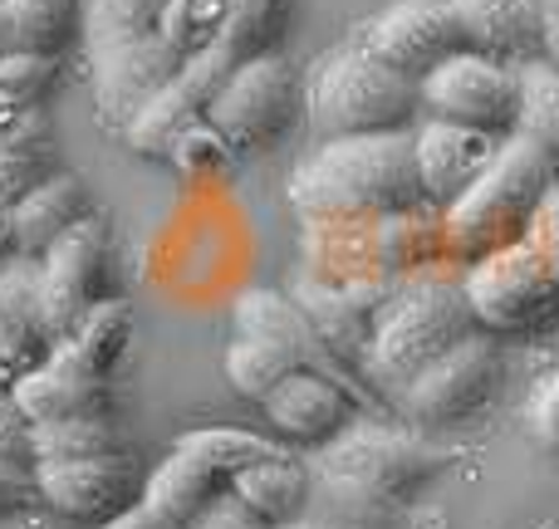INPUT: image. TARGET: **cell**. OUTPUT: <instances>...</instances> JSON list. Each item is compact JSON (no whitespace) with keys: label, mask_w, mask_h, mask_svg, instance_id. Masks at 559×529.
Wrapping results in <instances>:
<instances>
[{"label":"cell","mask_w":559,"mask_h":529,"mask_svg":"<svg viewBox=\"0 0 559 529\" xmlns=\"http://www.w3.org/2000/svg\"><path fill=\"white\" fill-rule=\"evenodd\" d=\"M447 466V452L417 432H383V426H348L329 446H319L314 495L329 501V520L364 525L388 505H403Z\"/></svg>","instance_id":"cell-2"},{"label":"cell","mask_w":559,"mask_h":529,"mask_svg":"<svg viewBox=\"0 0 559 529\" xmlns=\"http://www.w3.org/2000/svg\"><path fill=\"white\" fill-rule=\"evenodd\" d=\"M84 39L79 0H0V55H49Z\"/></svg>","instance_id":"cell-23"},{"label":"cell","mask_w":559,"mask_h":529,"mask_svg":"<svg viewBox=\"0 0 559 529\" xmlns=\"http://www.w3.org/2000/svg\"><path fill=\"white\" fill-rule=\"evenodd\" d=\"M231 495L265 529L295 525L299 515H309V501H314V466L295 461V456L285 452V456H275V461H261V466L236 476Z\"/></svg>","instance_id":"cell-22"},{"label":"cell","mask_w":559,"mask_h":529,"mask_svg":"<svg viewBox=\"0 0 559 529\" xmlns=\"http://www.w3.org/2000/svg\"><path fill=\"white\" fill-rule=\"evenodd\" d=\"M45 353H49L45 344L25 338L20 328H10L5 318H0V393H10V387H15L20 377H25Z\"/></svg>","instance_id":"cell-38"},{"label":"cell","mask_w":559,"mask_h":529,"mask_svg":"<svg viewBox=\"0 0 559 529\" xmlns=\"http://www.w3.org/2000/svg\"><path fill=\"white\" fill-rule=\"evenodd\" d=\"M98 529H157V520L143 510V505H138V510L118 515V520H108V525H98Z\"/></svg>","instance_id":"cell-42"},{"label":"cell","mask_w":559,"mask_h":529,"mask_svg":"<svg viewBox=\"0 0 559 529\" xmlns=\"http://www.w3.org/2000/svg\"><path fill=\"white\" fill-rule=\"evenodd\" d=\"M39 501V485H35V466H20V461H0V515H15L25 505Z\"/></svg>","instance_id":"cell-39"},{"label":"cell","mask_w":559,"mask_h":529,"mask_svg":"<svg viewBox=\"0 0 559 529\" xmlns=\"http://www.w3.org/2000/svg\"><path fill=\"white\" fill-rule=\"evenodd\" d=\"M0 318L25 338L49 348V309H45V261L39 255H5L0 261Z\"/></svg>","instance_id":"cell-27"},{"label":"cell","mask_w":559,"mask_h":529,"mask_svg":"<svg viewBox=\"0 0 559 529\" xmlns=\"http://www.w3.org/2000/svg\"><path fill=\"white\" fill-rule=\"evenodd\" d=\"M417 137V177L432 206H456L501 157V137L476 133L462 123H442V118H423L413 128Z\"/></svg>","instance_id":"cell-14"},{"label":"cell","mask_w":559,"mask_h":529,"mask_svg":"<svg viewBox=\"0 0 559 529\" xmlns=\"http://www.w3.org/2000/svg\"><path fill=\"white\" fill-rule=\"evenodd\" d=\"M88 69H94L98 118L123 133L128 118H133L147 98L163 94L187 69V59L167 45V35H147V39H128V45L88 49Z\"/></svg>","instance_id":"cell-13"},{"label":"cell","mask_w":559,"mask_h":529,"mask_svg":"<svg viewBox=\"0 0 559 529\" xmlns=\"http://www.w3.org/2000/svg\"><path fill=\"white\" fill-rule=\"evenodd\" d=\"M299 118V74L285 55L246 59L216 88L206 123L231 143V153H275Z\"/></svg>","instance_id":"cell-7"},{"label":"cell","mask_w":559,"mask_h":529,"mask_svg":"<svg viewBox=\"0 0 559 529\" xmlns=\"http://www.w3.org/2000/svg\"><path fill=\"white\" fill-rule=\"evenodd\" d=\"M466 294L486 334H531L559 318V269L540 245L525 241L486 255L466 275Z\"/></svg>","instance_id":"cell-6"},{"label":"cell","mask_w":559,"mask_h":529,"mask_svg":"<svg viewBox=\"0 0 559 529\" xmlns=\"http://www.w3.org/2000/svg\"><path fill=\"white\" fill-rule=\"evenodd\" d=\"M84 216H94V196H88L79 172H55L39 182L29 196L10 206V236H15L20 255H45L55 241H64Z\"/></svg>","instance_id":"cell-21"},{"label":"cell","mask_w":559,"mask_h":529,"mask_svg":"<svg viewBox=\"0 0 559 529\" xmlns=\"http://www.w3.org/2000/svg\"><path fill=\"white\" fill-rule=\"evenodd\" d=\"M10 397L20 402V412H25L29 422H64V417L108 412V377L88 373L64 348H49V353L10 387Z\"/></svg>","instance_id":"cell-17"},{"label":"cell","mask_w":559,"mask_h":529,"mask_svg":"<svg viewBox=\"0 0 559 529\" xmlns=\"http://www.w3.org/2000/svg\"><path fill=\"white\" fill-rule=\"evenodd\" d=\"M358 45H364L378 64H388L423 84L432 69H442L452 55H462L466 35L447 0H397V5L378 10V15L368 20Z\"/></svg>","instance_id":"cell-12"},{"label":"cell","mask_w":559,"mask_h":529,"mask_svg":"<svg viewBox=\"0 0 559 529\" xmlns=\"http://www.w3.org/2000/svg\"><path fill=\"white\" fill-rule=\"evenodd\" d=\"M5 255H15V236H10V206L0 202V261Z\"/></svg>","instance_id":"cell-44"},{"label":"cell","mask_w":559,"mask_h":529,"mask_svg":"<svg viewBox=\"0 0 559 529\" xmlns=\"http://www.w3.org/2000/svg\"><path fill=\"white\" fill-rule=\"evenodd\" d=\"M226 491H231V476L216 471L206 456L173 446V456L157 471H147L143 510L157 520V529H192Z\"/></svg>","instance_id":"cell-18"},{"label":"cell","mask_w":559,"mask_h":529,"mask_svg":"<svg viewBox=\"0 0 559 529\" xmlns=\"http://www.w3.org/2000/svg\"><path fill=\"white\" fill-rule=\"evenodd\" d=\"M525 422H531V436L540 452H550L559 461V368L550 377H540L531 393V402H525Z\"/></svg>","instance_id":"cell-36"},{"label":"cell","mask_w":559,"mask_h":529,"mask_svg":"<svg viewBox=\"0 0 559 529\" xmlns=\"http://www.w3.org/2000/svg\"><path fill=\"white\" fill-rule=\"evenodd\" d=\"M289 202L305 216H403L423 206L413 128L324 143L289 177Z\"/></svg>","instance_id":"cell-1"},{"label":"cell","mask_w":559,"mask_h":529,"mask_svg":"<svg viewBox=\"0 0 559 529\" xmlns=\"http://www.w3.org/2000/svg\"><path fill=\"white\" fill-rule=\"evenodd\" d=\"M540 529H559V525H540Z\"/></svg>","instance_id":"cell-45"},{"label":"cell","mask_w":559,"mask_h":529,"mask_svg":"<svg viewBox=\"0 0 559 529\" xmlns=\"http://www.w3.org/2000/svg\"><path fill=\"white\" fill-rule=\"evenodd\" d=\"M55 172H59V157H55L49 113H29L20 123L0 128V202L15 206L20 196H29Z\"/></svg>","instance_id":"cell-25"},{"label":"cell","mask_w":559,"mask_h":529,"mask_svg":"<svg viewBox=\"0 0 559 529\" xmlns=\"http://www.w3.org/2000/svg\"><path fill=\"white\" fill-rule=\"evenodd\" d=\"M64 59L49 55H0V128L20 123L29 113H45L49 94L59 84Z\"/></svg>","instance_id":"cell-29"},{"label":"cell","mask_w":559,"mask_h":529,"mask_svg":"<svg viewBox=\"0 0 559 529\" xmlns=\"http://www.w3.org/2000/svg\"><path fill=\"white\" fill-rule=\"evenodd\" d=\"M226 84V74L212 64V59H192L173 84L163 88L157 98H147L123 128V143L133 147L138 157H153V163H167L173 143L187 133L192 123H202L206 108H212L216 88Z\"/></svg>","instance_id":"cell-15"},{"label":"cell","mask_w":559,"mask_h":529,"mask_svg":"<svg viewBox=\"0 0 559 529\" xmlns=\"http://www.w3.org/2000/svg\"><path fill=\"white\" fill-rule=\"evenodd\" d=\"M231 10H236V0H173V10H167V20H163L167 45L192 64L197 55H206V49L222 39Z\"/></svg>","instance_id":"cell-34"},{"label":"cell","mask_w":559,"mask_h":529,"mask_svg":"<svg viewBox=\"0 0 559 529\" xmlns=\"http://www.w3.org/2000/svg\"><path fill=\"white\" fill-rule=\"evenodd\" d=\"M128 344H133V304L118 299V294H108L104 304L88 309V314L79 318L74 334H69L64 344H55V348H64L74 363L88 368V373L108 377L118 363H123Z\"/></svg>","instance_id":"cell-26"},{"label":"cell","mask_w":559,"mask_h":529,"mask_svg":"<svg viewBox=\"0 0 559 529\" xmlns=\"http://www.w3.org/2000/svg\"><path fill=\"white\" fill-rule=\"evenodd\" d=\"M476 334L486 328L472 309L466 279H423L378 318L364 348V373L378 393L397 397L417 373H427L437 358Z\"/></svg>","instance_id":"cell-4"},{"label":"cell","mask_w":559,"mask_h":529,"mask_svg":"<svg viewBox=\"0 0 559 529\" xmlns=\"http://www.w3.org/2000/svg\"><path fill=\"white\" fill-rule=\"evenodd\" d=\"M261 412L285 442L329 446L338 432H348V422H354V397H348V387L334 383V377L295 368V373L261 402Z\"/></svg>","instance_id":"cell-16"},{"label":"cell","mask_w":559,"mask_h":529,"mask_svg":"<svg viewBox=\"0 0 559 529\" xmlns=\"http://www.w3.org/2000/svg\"><path fill=\"white\" fill-rule=\"evenodd\" d=\"M173 446H187V452L206 456V461H212L216 471H226L231 481H236L241 471H251V466L285 456V446L271 442V436H261V432H236V426H202V432L177 436Z\"/></svg>","instance_id":"cell-32"},{"label":"cell","mask_w":559,"mask_h":529,"mask_svg":"<svg viewBox=\"0 0 559 529\" xmlns=\"http://www.w3.org/2000/svg\"><path fill=\"white\" fill-rule=\"evenodd\" d=\"M521 137H535L559 157V69L550 59L521 64Z\"/></svg>","instance_id":"cell-33"},{"label":"cell","mask_w":559,"mask_h":529,"mask_svg":"<svg viewBox=\"0 0 559 529\" xmlns=\"http://www.w3.org/2000/svg\"><path fill=\"white\" fill-rule=\"evenodd\" d=\"M540 20H545V55L559 69V0H540Z\"/></svg>","instance_id":"cell-41"},{"label":"cell","mask_w":559,"mask_h":529,"mask_svg":"<svg viewBox=\"0 0 559 529\" xmlns=\"http://www.w3.org/2000/svg\"><path fill=\"white\" fill-rule=\"evenodd\" d=\"M466 35V49H481L506 64H531L545 55L540 0H447Z\"/></svg>","instance_id":"cell-20"},{"label":"cell","mask_w":559,"mask_h":529,"mask_svg":"<svg viewBox=\"0 0 559 529\" xmlns=\"http://www.w3.org/2000/svg\"><path fill=\"white\" fill-rule=\"evenodd\" d=\"M501 373H506L501 348L486 334H476L466 344H456L452 353H442L427 373H417L393 397V407L417 426H462L496 402Z\"/></svg>","instance_id":"cell-10"},{"label":"cell","mask_w":559,"mask_h":529,"mask_svg":"<svg viewBox=\"0 0 559 529\" xmlns=\"http://www.w3.org/2000/svg\"><path fill=\"white\" fill-rule=\"evenodd\" d=\"M39 505L79 525H108L118 515L138 510L147 491L143 461L128 452H98V456H55L35 461Z\"/></svg>","instance_id":"cell-9"},{"label":"cell","mask_w":559,"mask_h":529,"mask_svg":"<svg viewBox=\"0 0 559 529\" xmlns=\"http://www.w3.org/2000/svg\"><path fill=\"white\" fill-rule=\"evenodd\" d=\"M417 88H423V118L476 128V133H491L501 143L521 128V64L491 59L481 49L452 55Z\"/></svg>","instance_id":"cell-8"},{"label":"cell","mask_w":559,"mask_h":529,"mask_svg":"<svg viewBox=\"0 0 559 529\" xmlns=\"http://www.w3.org/2000/svg\"><path fill=\"white\" fill-rule=\"evenodd\" d=\"M98 452H128V436L108 412L64 417V422H35V461H55V456H98Z\"/></svg>","instance_id":"cell-31"},{"label":"cell","mask_w":559,"mask_h":529,"mask_svg":"<svg viewBox=\"0 0 559 529\" xmlns=\"http://www.w3.org/2000/svg\"><path fill=\"white\" fill-rule=\"evenodd\" d=\"M236 338H261V344H275L280 353H289L299 368L309 373H324L334 383H344L334 368V353H329L324 334L309 324V314L299 304H289L275 289H246L236 299Z\"/></svg>","instance_id":"cell-19"},{"label":"cell","mask_w":559,"mask_h":529,"mask_svg":"<svg viewBox=\"0 0 559 529\" xmlns=\"http://www.w3.org/2000/svg\"><path fill=\"white\" fill-rule=\"evenodd\" d=\"M0 461L35 466V422L20 412L10 393H0Z\"/></svg>","instance_id":"cell-37"},{"label":"cell","mask_w":559,"mask_h":529,"mask_svg":"<svg viewBox=\"0 0 559 529\" xmlns=\"http://www.w3.org/2000/svg\"><path fill=\"white\" fill-rule=\"evenodd\" d=\"M222 368H226V383H231V393L261 407L265 397H271L299 363L289 353H280L275 344H261V338H236V344L226 348Z\"/></svg>","instance_id":"cell-30"},{"label":"cell","mask_w":559,"mask_h":529,"mask_svg":"<svg viewBox=\"0 0 559 529\" xmlns=\"http://www.w3.org/2000/svg\"><path fill=\"white\" fill-rule=\"evenodd\" d=\"M559 182V157L550 147H540L535 137H506L501 157L491 163V172L472 187L456 206H447V245L462 255L466 265L486 261V255L506 251V245L525 241L540 216V206L550 202Z\"/></svg>","instance_id":"cell-3"},{"label":"cell","mask_w":559,"mask_h":529,"mask_svg":"<svg viewBox=\"0 0 559 529\" xmlns=\"http://www.w3.org/2000/svg\"><path fill=\"white\" fill-rule=\"evenodd\" d=\"M167 10H173V0H79L84 45L108 49V45H128V39L163 35Z\"/></svg>","instance_id":"cell-28"},{"label":"cell","mask_w":559,"mask_h":529,"mask_svg":"<svg viewBox=\"0 0 559 529\" xmlns=\"http://www.w3.org/2000/svg\"><path fill=\"white\" fill-rule=\"evenodd\" d=\"M289 15H295V0H236L222 39L197 59H212L222 74H231V69H241L246 59L280 55V39H285V29H289Z\"/></svg>","instance_id":"cell-24"},{"label":"cell","mask_w":559,"mask_h":529,"mask_svg":"<svg viewBox=\"0 0 559 529\" xmlns=\"http://www.w3.org/2000/svg\"><path fill=\"white\" fill-rule=\"evenodd\" d=\"M309 123L324 143L368 133H407L423 123V88L417 79L378 64L364 45L329 49L305 84Z\"/></svg>","instance_id":"cell-5"},{"label":"cell","mask_w":559,"mask_h":529,"mask_svg":"<svg viewBox=\"0 0 559 529\" xmlns=\"http://www.w3.org/2000/svg\"><path fill=\"white\" fill-rule=\"evenodd\" d=\"M192 529H265L261 520H255V515L251 510H246V505L241 501H236V495L231 491H226L222 495V501H216L212 505V510H206L202 515V520H197Z\"/></svg>","instance_id":"cell-40"},{"label":"cell","mask_w":559,"mask_h":529,"mask_svg":"<svg viewBox=\"0 0 559 529\" xmlns=\"http://www.w3.org/2000/svg\"><path fill=\"white\" fill-rule=\"evenodd\" d=\"M45 309H49V348L64 344L79 328V318L108 299L114 279V241L104 216H84L64 241H55L45 255Z\"/></svg>","instance_id":"cell-11"},{"label":"cell","mask_w":559,"mask_h":529,"mask_svg":"<svg viewBox=\"0 0 559 529\" xmlns=\"http://www.w3.org/2000/svg\"><path fill=\"white\" fill-rule=\"evenodd\" d=\"M231 143H226L222 133H216L212 123H192L182 137L173 143V153H167V167H177L182 177H216L231 167Z\"/></svg>","instance_id":"cell-35"},{"label":"cell","mask_w":559,"mask_h":529,"mask_svg":"<svg viewBox=\"0 0 559 529\" xmlns=\"http://www.w3.org/2000/svg\"><path fill=\"white\" fill-rule=\"evenodd\" d=\"M280 529H364V525H348V520H329V515H299L295 525H280Z\"/></svg>","instance_id":"cell-43"}]
</instances>
